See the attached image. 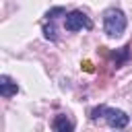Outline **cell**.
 Masks as SVG:
<instances>
[{
    "mask_svg": "<svg viewBox=\"0 0 132 132\" xmlns=\"http://www.w3.org/2000/svg\"><path fill=\"white\" fill-rule=\"evenodd\" d=\"M52 128H54L56 132H72V130H74V122H72L68 116L58 113V116L54 118V122H52Z\"/></svg>",
    "mask_w": 132,
    "mask_h": 132,
    "instance_id": "obj_5",
    "label": "cell"
},
{
    "mask_svg": "<svg viewBox=\"0 0 132 132\" xmlns=\"http://www.w3.org/2000/svg\"><path fill=\"white\" fill-rule=\"evenodd\" d=\"M103 118H105L107 124H109L111 128H116V130H122V128H126V126L130 124V116H128L126 111H122V109H116V107H105Z\"/></svg>",
    "mask_w": 132,
    "mask_h": 132,
    "instance_id": "obj_3",
    "label": "cell"
},
{
    "mask_svg": "<svg viewBox=\"0 0 132 132\" xmlns=\"http://www.w3.org/2000/svg\"><path fill=\"white\" fill-rule=\"evenodd\" d=\"M43 37L50 39V41L56 39V27H54L52 23H50V25H43Z\"/></svg>",
    "mask_w": 132,
    "mask_h": 132,
    "instance_id": "obj_8",
    "label": "cell"
},
{
    "mask_svg": "<svg viewBox=\"0 0 132 132\" xmlns=\"http://www.w3.org/2000/svg\"><path fill=\"white\" fill-rule=\"evenodd\" d=\"M58 14H64V16H66L68 12H66V8H62V6H56V8H52V10H47V12H45V19L54 21V19H56Z\"/></svg>",
    "mask_w": 132,
    "mask_h": 132,
    "instance_id": "obj_7",
    "label": "cell"
},
{
    "mask_svg": "<svg viewBox=\"0 0 132 132\" xmlns=\"http://www.w3.org/2000/svg\"><path fill=\"white\" fill-rule=\"evenodd\" d=\"M111 58H113V62H116V68H120V66L126 64L128 58H130V45H124V47L116 50V52L111 54Z\"/></svg>",
    "mask_w": 132,
    "mask_h": 132,
    "instance_id": "obj_6",
    "label": "cell"
},
{
    "mask_svg": "<svg viewBox=\"0 0 132 132\" xmlns=\"http://www.w3.org/2000/svg\"><path fill=\"white\" fill-rule=\"evenodd\" d=\"M105 107L107 105H97L93 111H91V120L95 122V120H99V118H103V113H105Z\"/></svg>",
    "mask_w": 132,
    "mask_h": 132,
    "instance_id": "obj_9",
    "label": "cell"
},
{
    "mask_svg": "<svg viewBox=\"0 0 132 132\" xmlns=\"http://www.w3.org/2000/svg\"><path fill=\"white\" fill-rule=\"evenodd\" d=\"M128 19L120 8H109L103 14V31L107 33V37H120L126 31Z\"/></svg>",
    "mask_w": 132,
    "mask_h": 132,
    "instance_id": "obj_1",
    "label": "cell"
},
{
    "mask_svg": "<svg viewBox=\"0 0 132 132\" xmlns=\"http://www.w3.org/2000/svg\"><path fill=\"white\" fill-rule=\"evenodd\" d=\"M64 27H66V31L76 33V31H80V29H93V21H91L82 10H70V12L66 14Z\"/></svg>",
    "mask_w": 132,
    "mask_h": 132,
    "instance_id": "obj_2",
    "label": "cell"
},
{
    "mask_svg": "<svg viewBox=\"0 0 132 132\" xmlns=\"http://www.w3.org/2000/svg\"><path fill=\"white\" fill-rule=\"evenodd\" d=\"M16 93H19L16 80H12L8 74H2V76H0V95H2L4 99H8V97H12V95H16Z\"/></svg>",
    "mask_w": 132,
    "mask_h": 132,
    "instance_id": "obj_4",
    "label": "cell"
}]
</instances>
